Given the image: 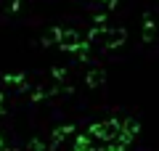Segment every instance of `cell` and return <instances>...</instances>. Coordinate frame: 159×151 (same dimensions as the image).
<instances>
[{
	"mask_svg": "<svg viewBox=\"0 0 159 151\" xmlns=\"http://www.w3.org/2000/svg\"><path fill=\"white\" fill-rule=\"evenodd\" d=\"M0 146H3V143H0Z\"/></svg>",
	"mask_w": 159,
	"mask_h": 151,
	"instance_id": "52a82bcc",
	"label": "cell"
},
{
	"mask_svg": "<svg viewBox=\"0 0 159 151\" xmlns=\"http://www.w3.org/2000/svg\"><path fill=\"white\" fill-rule=\"evenodd\" d=\"M21 74H8V77H6V85H21Z\"/></svg>",
	"mask_w": 159,
	"mask_h": 151,
	"instance_id": "277c9868",
	"label": "cell"
},
{
	"mask_svg": "<svg viewBox=\"0 0 159 151\" xmlns=\"http://www.w3.org/2000/svg\"><path fill=\"white\" fill-rule=\"evenodd\" d=\"M58 43H61V48L74 50L80 43H82V37L77 34V29H61V34H58Z\"/></svg>",
	"mask_w": 159,
	"mask_h": 151,
	"instance_id": "6da1fadb",
	"label": "cell"
},
{
	"mask_svg": "<svg viewBox=\"0 0 159 151\" xmlns=\"http://www.w3.org/2000/svg\"><path fill=\"white\" fill-rule=\"evenodd\" d=\"M53 77H56V80H64V77H66V69L56 66V69H53Z\"/></svg>",
	"mask_w": 159,
	"mask_h": 151,
	"instance_id": "5b68a950",
	"label": "cell"
},
{
	"mask_svg": "<svg viewBox=\"0 0 159 151\" xmlns=\"http://www.w3.org/2000/svg\"><path fill=\"white\" fill-rule=\"evenodd\" d=\"M125 43V29H111V32H109V45H122Z\"/></svg>",
	"mask_w": 159,
	"mask_h": 151,
	"instance_id": "7a4b0ae2",
	"label": "cell"
},
{
	"mask_svg": "<svg viewBox=\"0 0 159 151\" xmlns=\"http://www.w3.org/2000/svg\"><path fill=\"white\" fill-rule=\"evenodd\" d=\"M101 82H103V72L101 69H93V72L88 74V85L93 88V85H101Z\"/></svg>",
	"mask_w": 159,
	"mask_h": 151,
	"instance_id": "3957f363",
	"label": "cell"
},
{
	"mask_svg": "<svg viewBox=\"0 0 159 151\" xmlns=\"http://www.w3.org/2000/svg\"><path fill=\"white\" fill-rule=\"evenodd\" d=\"M0 112H3V95H0Z\"/></svg>",
	"mask_w": 159,
	"mask_h": 151,
	"instance_id": "8992f818",
	"label": "cell"
}]
</instances>
